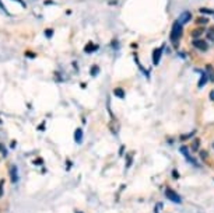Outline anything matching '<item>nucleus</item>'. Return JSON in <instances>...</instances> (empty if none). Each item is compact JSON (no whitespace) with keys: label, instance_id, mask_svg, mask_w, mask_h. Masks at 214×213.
<instances>
[{"label":"nucleus","instance_id":"nucleus-1","mask_svg":"<svg viewBox=\"0 0 214 213\" xmlns=\"http://www.w3.org/2000/svg\"><path fill=\"white\" fill-rule=\"evenodd\" d=\"M182 33H183V28H182V24L179 21H175L174 25H172V31H171V41L174 44L175 48L179 46V39L182 36Z\"/></svg>","mask_w":214,"mask_h":213},{"label":"nucleus","instance_id":"nucleus-2","mask_svg":"<svg viewBox=\"0 0 214 213\" xmlns=\"http://www.w3.org/2000/svg\"><path fill=\"white\" fill-rule=\"evenodd\" d=\"M165 196L168 198L171 202H174V203H182V198L178 195V192H175V191L171 189V188H166V189H165Z\"/></svg>","mask_w":214,"mask_h":213},{"label":"nucleus","instance_id":"nucleus-3","mask_svg":"<svg viewBox=\"0 0 214 213\" xmlns=\"http://www.w3.org/2000/svg\"><path fill=\"white\" fill-rule=\"evenodd\" d=\"M179 150H181V153L183 154V156H185V157H186V160H188L189 163L192 164V165H195V167H199V164H197V161H196V159H193V157H192V156L189 154V149L185 147V146H182Z\"/></svg>","mask_w":214,"mask_h":213},{"label":"nucleus","instance_id":"nucleus-4","mask_svg":"<svg viewBox=\"0 0 214 213\" xmlns=\"http://www.w3.org/2000/svg\"><path fill=\"white\" fill-rule=\"evenodd\" d=\"M193 46L197 50H201V52H206L207 50V42L203 41V39H193Z\"/></svg>","mask_w":214,"mask_h":213},{"label":"nucleus","instance_id":"nucleus-5","mask_svg":"<svg viewBox=\"0 0 214 213\" xmlns=\"http://www.w3.org/2000/svg\"><path fill=\"white\" fill-rule=\"evenodd\" d=\"M162 49H164V45L161 48H157V49L153 50V63L154 65L160 63V59H161V55H162Z\"/></svg>","mask_w":214,"mask_h":213},{"label":"nucleus","instance_id":"nucleus-6","mask_svg":"<svg viewBox=\"0 0 214 213\" xmlns=\"http://www.w3.org/2000/svg\"><path fill=\"white\" fill-rule=\"evenodd\" d=\"M10 181L13 184H16L18 181V171H17V167L16 165H11L10 167Z\"/></svg>","mask_w":214,"mask_h":213},{"label":"nucleus","instance_id":"nucleus-7","mask_svg":"<svg viewBox=\"0 0 214 213\" xmlns=\"http://www.w3.org/2000/svg\"><path fill=\"white\" fill-rule=\"evenodd\" d=\"M109 129H111V132H112L114 135H116V133L119 132V122L116 121L115 118H112V121L109 122Z\"/></svg>","mask_w":214,"mask_h":213},{"label":"nucleus","instance_id":"nucleus-8","mask_svg":"<svg viewBox=\"0 0 214 213\" xmlns=\"http://www.w3.org/2000/svg\"><path fill=\"white\" fill-rule=\"evenodd\" d=\"M190 17H192V14L189 13V11H183L181 14V17H179V23L181 24H185V23H188V21H190Z\"/></svg>","mask_w":214,"mask_h":213},{"label":"nucleus","instance_id":"nucleus-9","mask_svg":"<svg viewBox=\"0 0 214 213\" xmlns=\"http://www.w3.org/2000/svg\"><path fill=\"white\" fill-rule=\"evenodd\" d=\"M206 73H207V77H209V80L213 83V82H214V70H213V66H211V65H207V66H206Z\"/></svg>","mask_w":214,"mask_h":213},{"label":"nucleus","instance_id":"nucleus-10","mask_svg":"<svg viewBox=\"0 0 214 213\" xmlns=\"http://www.w3.org/2000/svg\"><path fill=\"white\" fill-rule=\"evenodd\" d=\"M98 49V45H94L92 42H88L87 45H85V48H84V52H87V53H91V52H94V50Z\"/></svg>","mask_w":214,"mask_h":213},{"label":"nucleus","instance_id":"nucleus-11","mask_svg":"<svg viewBox=\"0 0 214 213\" xmlns=\"http://www.w3.org/2000/svg\"><path fill=\"white\" fill-rule=\"evenodd\" d=\"M209 82V77H207V73L206 72H203L201 73V79H200V82H199V88H201V87H204V84Z\"/></svg>","mask_w":214,"mask_h":213},{"label":"nucleus","instance_id":"nucleus-12","mask_svg":"<svg viewBox=\"0 0 214 213\" xmlns=\"http://www.w3.org/2000/svg\"><path fill=\"white\" fill-rule=\"evenodd\" d=\"M74 140H76L77 143H81V140H83V131L81 129H76V132H74Z\"/></svg>","mask_w":214,"mask_h":213},{"label":"nucleus","instance_id":"nucleus-13","mask_svg":"<svg viewBox=\"0 0 214 213\" xmlns=\"http://www.w3.org/2000/svg\"><path fill=\"white\" fill-rule=\"evenodd\" d=\"M114 94H115L116 97H119V98H125V91L120 87H116L115 90H114Z\"/></svg>","mask_w":214,"mask_h":213},{"label":"nucleus","instance_id":"nucleus-14","mask_svg":"<svg viewBox=\"0 0 214 213\" xmlns=\"http://www.w3.org/2000/svg\"><path fill=\"white\" fill-rule=\"evenodd\" d=\"M201 34H203V28H196V30H193V31H192V36H193L195 39H197Z\"/></svg>","mask_w":214,"mask_h":213},{"label":"nucleus","instance_id":"nucleus-15","mask_svg":"<svg viewBox=\"0 0 214 213\" xmlns=\"http://www.w3.org/2000/svg\"><path fill=\"white\" fill-rule=\"evenodd\" d=\"M199 147H200V140L199 139H193V142H192V150L197 151Z\"/></svg>","mask_w":214,"mask_h":213},{"label":"nucleus","instance_id":"nucleus-16","mask_svg":"<svg viewBox=\"0 0 214 213\" xmlns=\"http://www.w3.org/2000/svg\"><path fill=\"white\" fill-rule=\"evenodd\" d=\"M207 39H210V41L214 42V27H210L207 30Z\"/></svg>","mask_w":214,"mask_h":213},{"label":"nucleus","instance_id":"nucleus-17","mask_svg":"<svg viewBox=\"0 0 214 213\" xmlns=\"http://www.w3.org/2000/svg\"><path fill=\"white\" fill-rule=\"evenodd\" d=\"M196 23H197V24H207V23H209V17H197V18H196Z\"/></svg>","mask_w":214,"mask_h":213},{"label":"nucleus","instance_id":"nucleus-18","mask_svg":"<svg viewBox=\"0 0 214 213\" xmlns=\"http://www.w3.org/2000/svg\"><path fill=\"white\" fill-rule=\"evenodd\" d=\"M199 154H200V157H201V160H203V161H206V160L209 159V153H207L206 150H200V151H199Z\"/></svg>","mask_w":214,"mask_h":213},{"label":"nucleus","instance_id":"nucleus-19","mask_svg":"<svg viewBox=\"0 0 214 213\" xmlns=\"http://www.w3.org/2000/svg\"><path fill=\"white\" fill-rule=\"evenodd\" d=\"M90 73H91V76H92V77H94V76H97V74L99 73V67H98V66H95V65H94L92 67H91Z\"/></svg>","mask_w":214,"mask_h":213},{"label":"nucleus","instance_id":"nucleus-20","mask_svg":"<svg viewBox=\"0 0 214 213\" xmlns=\"http://www.w3.org/2000/svg\"><path fill=\"white\" fill-rule=\"evenodd\" d=\"M200 13H204V14H214V10H209V9H200Z\"/></svg>","mask_w":214,"mask_h":213},{"label":"nucleus","instance_id":"nucleus-21","mask_svg":"<svg viewBox=\"0 0 214 213\" xmlns=\"http://www.w3.org/2000/svg\"><path fill=\"white\" fill-rule=\"evenodd\" d=\"M195 135V132H192V133H189V135H182L181 136V140H185V139H189V137H192Z\"/></svg>","mask_w":214,"mask_h":213},{"label":"nucleus","instance_id":"nucleus-22","mask_svg":"<svg viewBox=\"0 0 214 213\" xmlns=\"http://www.w3.org/2000/svg\"><path fill=\"white\" fill-rule=\"evenodd\" d=\"M172 177H174L175 180H178V178H179V174H178V171H176V170H174V171H172Z\"/></svg>","mask_w":214,"mask_h":213},{"label":"nucleus","instance_id":"nucleus-23","mask_svg":"<svg viewBox=\"0 0 214 213\" xmlns=\"http://www.w3.org/2000/svg\"><path fill=\"white\" fill-rule=\"evenodd\" d=\"M3 185H4V181H0V198L3 196Z\"/></svg>","mask_w":214,"mask_h":213},{"label":"nucleus","instance_id":"nucleus-24","mask_svg":"<svg viewBox=\"0 0 214 213\" xmlns=\"http://www.w3.org/2000/svg\"><path fill=\"white\" fill-rule=\"evenodd\" d=\"M45 35H46L48 38H50V36L53 35V31H52V30H46V31H45Z\"/></svg>","mask_w":214,"mask_h":213},{"label":"nucleus","instance_id":"nucleus-25","mask_svg":"<svg viewBox=\"0 0 214 213\" xmlns=\"http://www.w3.org/2000/svg\"><path fill=\"white\" fill-rule=\"evenodd\" d=\"M42 163H44V160H42V159H36V160L34 161V164H36V165H39V164H42Z\"/></svg>","mask_w":214,"mask_h":213},{"label":"nucleus","instance_id":"nucleus-26","mask_svg":"<svg viewBox=\"0 0 214 213\" xmlns=\"http://www.w3.org/2000/svg\"><path fill=\"white\" fill-rule=\"evenodd\" d=\"M16 1H18V3H20V4H21V6H22V7H25V3H24V1H22V0H16Z\"/></svg>","mask_w":214,"mask_h":213},{"label":"nucleus","instance_id":"nucleus-27","mask_svg":"<svg viewBox=\"0 0 214 213\" xmlns=\"http://www.w3.org/2000/svg\"><path fill=\"white\" fill-rule=\"evenodd\" d=\"M210 98H211V100H213V101H214V90H213V91H211V93H210Z\"/></svg>","mask_w":214,"mask_h":213},{"label":"nucleus","instance_id":"nucleus-28","mask_svg":"<svg viewBox=\"0 0 214 213\" xmlns=\"http://www.w3.org/2000/svg\"><path fill=\"white\" fill-rule=\"evenodd\" d=\"M213 147H214V143H213Z\"/></svg>","mask_w":214,"mask_h":213}]
</instances>
